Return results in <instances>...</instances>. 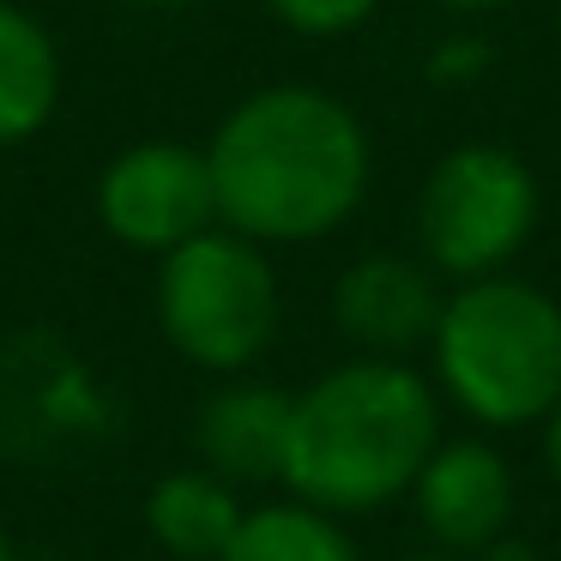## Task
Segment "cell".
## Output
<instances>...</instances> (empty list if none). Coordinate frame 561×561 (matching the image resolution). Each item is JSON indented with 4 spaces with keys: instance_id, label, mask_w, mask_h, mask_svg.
Listing matches in <instances>:
<instances>
[{
    "instance_id": "1",
    "label": "cell",
    "mask_w": 561,
    "mask_h": 561,
    "mask_svg": "<svg viewBox=\"0 0 561 561\" xmlns=\"http://www.w3.org/2000/svg\"><path fill=\"white\" fill-rule=\"evenodd\" d=\"M224 230L248 242H320L368 194V134L332 91L266 85L206 146Z\"/></svg>"
},
{
    "instance_id": "2",
    "label": "cell",
    "mask_w": 561,
    "mask_h": 561,
    "mask_svg": "<svg viewBox=\"0 0 561 561\" xmlns=\"http://www.w3.org/2000/svg\"><path fill=\"white\" fill-rule=\"evenodd\" d=\"M440 440L435 392L399 356H356L290 404L284 483L327 513L387 507L416 483Z\"/></svg>"
},
{
    "instance_id": "3",
    "label": "cell",
    "mask_w": 561,
    "mask_h": 561,
    "mask_svg": "<svg viewBox=\"0 0 561 561\" xmlns=\"http://www.w3.org/2000/svg\"><path fill=\"white\" fill-rule=\"evenodd\" d=\"M435 375L489 428L543 423L561 399V308L519 278H465L435 320Z\"/></svg>"
},
{
    "instance_id": "4",
    "label": "cell",
    "mask_w": 561,
    "mask_h": 561,
    "mask_svg": "<svg viewBox=\"0 0 561 561\" xmlns=\"http://www.w3.org/2000/svg\"><path fill=\"white\" fill-rule=\"evenodd\" d=\"M158 327L194 368L236 375L278 332V278L260 242L236 230H199L163 254Z\"/></svg>"
},
{
    "instance_id": "5",
    "label": "cell",
    "mask_w": 561,
    "mask_h": 561,
    "mask_svg": "<svg viewBox=\"0 0 561 561\" xmlns=\"http://www.w3.org/2000/svg\"><path fill=\"white\" fill-rule=\"evenodd\" d=\"M537 224V182L513 151L459 146L428 170L416 199L423 254L453 278H489L525 248Z\"/></svg>"
},
{
    "instance_id": "6",
    "label": "cell",
    "mask_w": 561,
    "mask_h": 561,
    "mask_svg": "<svg viewBox=\"0 0 561 561\" xmlns=\"http://www.w3.org/2000/svg\"><path fill=\"white\" fill-rule=\"evenodd\" d=\"M98 218L134 254H170L187 236L218 224V194H211L206 151L182 139H146L127 146L98 182Z\"/></svg>"
},
{
    "instance_id": "7",
    "label": "cell",
    "mask_w": 561,
    "mask_h": 561,
    "mask_svg": "<svg viewBox=\"0 0 561 561\" xmlns=\"http://www.w3.org/2000/svg\"><path fill=\"white\" fill-rule=\"evenodd\" d=\"M411 489L416 519L447 556H477L513 519V471L489 440H435Z\"/></svg>"
},
{
    "instance_id": "8",
    "label": "cell",
    "mask_w": 561,
    "mask_h": 561,
    "mask_svg": "<svg viewBox=\"0 0 561 561\" xmlns=\"http://www.w3.org/2000/svg\"><path fill=\"white\" fill-rule=\"evenodd\" d=\"M332 314H339L344 339H356L368 356H404L435 339L440 296H435V278L416 260L368 254L339 278Z\"/></svg>"
},
{
    "instance_id": "9",
    "label": "cell",
    "mask_w": 561,
    "mask_h": 561,
    "mask_svg": "<svg viewBox=\"0 0 561 561\" xmlns=\"http://www.w3.org/2000/svg\"><path fill=\"white\" fill-rule=\"evenodd\" d=\"M290 404L296 392H278L266 380H236L199 404L194 447L199 465L224 483H266L284 477V440H290Z\"/></svg>"
},
{
    "instance_id": "10",
    "label": "cell",
    "mask_w": 561,
    "mask_h": 561,
    "mask_svg": "<svg viewBox=\"0 0 561 561\" xmlns=\"http://www.w3.org/2000/svg\"><path fill=\"white\" fill-rule=\"evenodd\" d=\"M242 501L218 471H170L158 489L146 495V525L170 556L182 561H224L236 525H242Z\"/></svg>"
},
{
    "instance_id": "11",
    "label": "cell",
    "mask_w": 561,
    "mask_h": 561,
    "mask_svg": "<svg viewBox=\"0 0 561 561\" xmlns=\"http://www.w3.org/2000/svg\"><path fill=\"white\" fill-rule=\"evenodd\" d=\"M61 103V55L49 31L13 0H0V146L43 134Z\"/></svg>"
},
{
    "instance_id": "12",
    "label": "cell",
    "mask_w": 561,
    "mask_h": 561,
    "mask_svg": "<svg viewBox=\"0 0 561 561\" xmlns=\"http://www.w3.org/2000/svg\"><path fill=\"white\" fill-rule=\"evenodd\" d=\"M224 561H363V556H356V543L332 525L327 507L278 501V507L242 513Z\"/></svg>"
},
{
    "instance_id": "13",
    "label": "cell",
    "mask_w": 561,
    "mask_h": 561,
    "mask_svg": "<svg viewBox=\"0 0 561 561\" xmlns=\"http://www.w3.org/2000/svg\"><path fill=\"white\" fill-rule=\"evenodd\" d=\"M272 13L290 31H308V37H339V31H356L380 0H266Z\"/></svg>"
},
{
    "instance_id": "14",
    "label": "cell",
    "mask_w": 561,
    "mask_h": 561,
    "mask_svg": "<svg viewBox=\"0 0 561 561\" xmlns=\"http://www.w3.org/2000/svg\"><path fill=\"white\" fill-rule=\"evenodd\" d=\"M477 561H537V549L525 543V537H513V531H501V537H489L483 549H477Z\"/></svg>"
},
{
    "instance_id": "15",
    "label": "cell",
    "mask_w": 561,
    "mask_h": 561,
    "mask_svg": "<svg viewBox=\"0 0 561 561\" xmlns=\"http://www.w3.org/2000/svg\"><path fill=\"white\" fill-rule=\"evenodd\" d=\"M543 459H549V471H556V483H561V399H556V411L543 416Z\"/></svg>"
},
{
    "instance_id": "16",
    "label": "cell",
    "mask_w": 561,
    "mask_h": 561,
    "mask_svg": "<svg viewBox=\"0 0 561 561\" xmlns=\"http://www.w3.org/2000/svg\"><path fill=\"white\" fill-rule=\"evenodd\" d=\"M440 7H459V13H483V7H507V0H440Z\"/></svg>"
},
{
    "instance_id": "17",
    "label": "cell",
    "mask_w": 561,
    "mask_h": 561,
    "mask_svg": "<svg viewBox=\"0 0 561 561\" xmlns=\"http://www.w3.org/2000/svg\"><path fill=\"white\" fill-rule=\"evenodd\" d=\"M0 561H19V549H13V537H7V525H0Z\"/></svg>"
},
{
    "instance_id": "18",
    "label": "cell",
    "mask_w": 561,
    "mask_h": 561,
    "mask_svg": "<svg viewBox=\"0 0 561 561\" xmlns=\"http://www.w3.org/2000/svg\"><path fill=\"white\" fill-rule=\"evenodd\" d=\"M146 7H194V0H146Z\"/></svg>"
},
{
    "instance_id": "19",
    "label": "cell",
    "mask_w": 561,
    "mask_h": 561,
    "mask_svg": "<svg viewBox=\"0 0 561 561\" xmlns=\"http://www.w3.org/2000/svg\"><path fill=\"white\" fill-rule=\"evenodd\" d=\"M416 561H453V556H416Z\"/></svg>"
}]
</instances>
